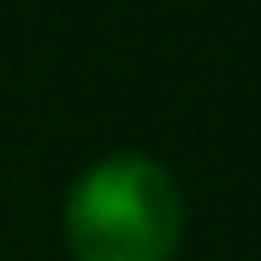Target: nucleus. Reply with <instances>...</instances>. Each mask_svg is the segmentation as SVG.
Returning <instances> with one entry per match:
<instances>
[{
    "instance_id": "nucleus-1",
    "label": "nucleus",
    "mask_w": 261,
    "mask_h": 261,
    "mask_svg": "<svg viewBox=\"0 0 261 261\" xmlns=\"http://www.w3.org/2000/svg\"><path fill=\"white\" fill-rule=\"evenodd\" d=\"M178 238V178L148 154H101L65 196V244L77 261H172Z\"/></svg>"
}]
</instances>
